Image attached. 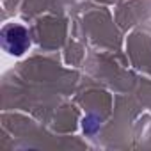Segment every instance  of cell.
I'll return each instance as SVG.
<instances>
[{
    "label": "cell",
    "mask_w": 151,
    "mask_h": 151,
    "mask_svg": "<svg viewBox=\"0 0 151 151\" xmlns=\"http://www.w3.org/2000/svg\"><path fill=\"white\" fill-rule=\"evenodd\" d=\"M2 46L11 55H22L30 46L29 30L20 23H9L2 29Z\"/></svg>",
    "instance_id": "6da1fadb"
}]
</instances>
